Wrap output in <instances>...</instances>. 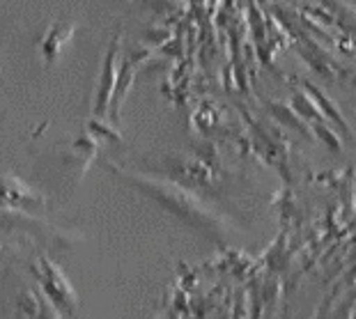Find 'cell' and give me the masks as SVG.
<instances>
[{
    "label": "cell",
    "mask_w": 356,
    "mask_h": 319,
    "mask_svg": "<svg viewBox=\"0 0 356 319\" xmlns=\"http://www.w3.org/2000/svg\"><path fill=\"white\" fill-rule=\"evenodd\" d=\"M115 58H118V44H113L111 51H108V58H106L104 79H102L99 92H97V101H95V115H99V117H104L106 111L111 108L113 95H115V88H118V81H120Z\"/></svg>",
    "instance_id": "cell-3"
},
{
    "label": "cell",
    "mask_w": 356,
    "mask_h": 319,
    "mask_svg": "<svg viewBox=\"0 0 356 319\" xmlns=\"http://www.w3.org/2000/svg\"><path fill=\"white\" fill-rule=\"evenodd\" d=\"M118 174H122L129 181H134V186H138L143 193H147L149 197L175 214L181 221L195 225L198 230L204 232H211V234H223L225 232V225L221 223L214 211L195 197L193 193H188L186 188H181L175 181H165V179H156V177H149V174H143V172H134V170H122V168H115Z\"/></svg>",
    "instance_id": "cell-1"
},
{
    "label": "cell",
    "mask_w": 356,
    "mask_h": 319,
    "mask_svg": "<svg viewBox=\"0 0 356 319\" xmlns=\"http://www.w3.org/2000/svg\"><path fill=\"white\" fill-rule=\"evenodd\" d=\"M24 308L30 319H60L58 313L49 306L47 299H42L40 294L35 292H28L26 299H24Z\"/></svg>",
    "instance_id": "cell-6"
},
{
    "label": "cell",
    "mask_w": 356,
    "mask_h": 319,
    "mask_svg": "<svg viewBox=\"0 0 356 319\" xmlns=\"http://www.w3.org/2000/svg\"><path fill=\"white\" fill-rule=\"evenodd\" d=\"M40 269L42 271H35V276L40 278L44 294H49V299L56 301L58 308H65L67 313H76L79 299H76L74 287L70 285V280L65 278V273L60 271L51 260H44V257L40 262Z\"/></svg>",
    "instance_id": "cell-2"
},
{
    "label": "cell",
    "mask_w": 356,
    "mask_h": 319,
    "mask_svg": "<svg viewBox=\"0 0 356 319\" xmlns=\"http://www.w3.org/2000/svg\"><path fill=\"white\" fill-rule=\"evenodd\" d=\"M44 197L35 193L33 188L21 184L19 179L5 177L0 174V204H17V207H26V204H42Z\"/></svg>",
    "instance_id": "cell-4"
},
{
    "label": "cell",
    "mask_w": 356,
    "mask_h": 319,
    "mask_svg": "<svg viewBox=\"0 0 356 319\" xmlns=\"http://www.w3.org/2000/svg\"><path fill=\"white\" fill-rule=\"evenodd\" d=\"M72 35H74V26H70V24H53L47 30V35L42 37V42H40L42 56L47 60H56L60 53H63L65 44L72 40Z\"/></svg>",
    "instance_id": "cell-5"
}]
</instances>
